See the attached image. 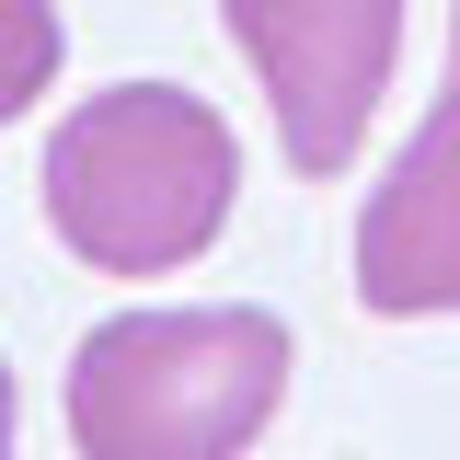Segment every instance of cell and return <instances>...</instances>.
I'll return each mask as SVG.
<instances>
[{"instance_id": "6", "label": "cell", "mask_w": 460, "mask_h": 460, "mask_svg": "<svg viewBox=\"0 0 460 460\" xmlns=\"http://www.w3.org/2000/svg\"><path fill=\"white\" fill-rule=\"evenodd\" d=\"M0 460H12V357H0Z\"/></svg>"}, {"instance_id": "1", "label": "cell", "mask_w": 460, "mask_h": 460, "mask_svg": "<svg viewBox=\"0 0 460 460\" xmlns=\"http://www.w3.org/2000/svg\"><path fill=\"white\" fill-rule=\"evenodd\" d=\"M35 196L93 277H184L242 208V138L184 81H115L58 115Z\"/></svg>"}, {"instance_id": "4", "label": "cell", "mask_w": 460, "mask_h": 460, "mask_svg": "<svg viewBox=\"0 0 460 460\" xmlns=\"http://www.w3.org/2000/svg\"><path fill=\"white\" fill-rule=\"evenodd\" d=\"M357 299L380 323L460 311V12H449V93L402 138V162L357 208Z\"/></svg>"}, {"instance_id": "2", "label": "cell", "mask_w": 460, "mask_h": 460, "mask_svg": "<svg viewBox=\"0 0 460 460\" xmlns=\"http://www.w3.org/2000/svg\"><path fill=\"white\" fill-rule=\"evenodd\" d=\"M288 402V323L265 299L115 311L69 357L81 460H242Z\"/></svg>"}, {"instance_id": "5", "label": "cell", "mask_w": 460, "mask_h": 460, "mask_svg": "<svg viewBox=\"0 0 460 460\" xmlns=\"http://www.w3.org/2000/svg\"><path fill=\"white\" fill-rule=\"evenodd\" d=\"M58 47H69L58 0H0V127H23V115L47 104V81H58Z\"/></svg>"}, {"instance_id": "3", "label": "cell", "mask_w": 460, "mask_h": 460, "mask_svg": "<svg viewBox=\"0 0 460 460\" xmlns=\"http://www.w3.org/2000/svg\"><path fill=\"white\" fill-rule=\"evenodd\" d=\"M219 23H230V47L253 58L265 104H277L288 172L334 184L368 150V115L392 93L402 0H219Z\"/></svg>"}]
</instances>
